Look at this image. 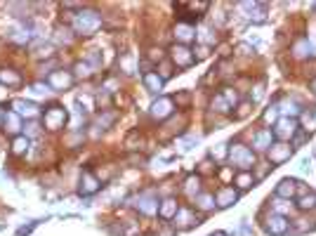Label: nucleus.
<instances>
[{"label": "nucleus", "instance_id": "nucleus-15", "mask_svg": "<svg viewBox=\"0 0 316 236\" xmlns=\"http://www.w3.org/2000/svg\"><path fill=\"white\" fill-rule=\"evenodd\" d=\"M177 210H179V205H177L175 199H165L163 203H160V208H158V215L163 220H175Z\"/></svg>", "mask_w": 316, "mask_h": 236}, {"label": "nucleus", "instance_id": "nucleus-38", "mask_svg": "<svg viewBox=\"0 0 316 236\" xmlns=\"http://www.w3.org/2000/svg\"><path fill=\"white\" fill-rule=\"evenodd\" d=\"M196 142H198V140H196V137H187V140H182V142H179V144H182V149H184V151H187V149H191V144H196Z\"/></svg>", "mask_w": 316, "mask_h": 236}, {"label": "nucleus", "instance_id": "nucleus-4", "mask_svg": "<svg viewBox=\"0 0 316 236\" xmlns=\"http://www.w3.org/2000/svg\"><path fill=\"white\" fill-rule=\"evenodd\" d=\"M132 205H135L140 213H144V215H154V213L158 210V201H156V196H154L151 191L140 194L137 199H132Z\"/></svg>", "mask_w": 316, "mask_h": 236}, {"label": "nucleus", "instance_id": "nucleus-13", "mask_svg": "<svg viewBox=\"0 0 316 236\" xmlns=\"http://www.w3.org/2000/svg\"><path fill=\"white\" fill-rule=\"evenodd\" d=\"M12 109H15L17 116H29V118H33L35 113H38V107H35L33 102H26V99H15Z\"/></svg>", "mask_w": 316, "mask_h": 236}, {"label": "nucleus", "instance_id": "nucleus-37", "mask_svg": "<svg viewBox=\"0 0 316 236\" xmlns=\"http://www.w3.org/2000/svg\"><path fill=\"white\" fill-rule=\"evenodd\" d=\"M175 99H177V104H189V102H191V94H189V92H179Z\"/></svg>", "mask_w": 316, "mask_h": 236}, {"label": "nucleus", "instance_id": "nucleus-48", "mask_svg": "<svg viewBox=\"0 0 316 236\" xmlns=\"http://www.w3.org/2000/svg\"><path fill=\"white\" fill-rule=\"evenodd\" d=\"M212 236H227L224 232H217V234H212Z\"/></svg>", "mask_w": 316, "mask_h": 236}, {"label": "nucleus", "instance_id": "nucleus-49", "mask_svg": "<svg viewBox=\"0 0 316 236\" xmlns=\"http://www.w3.org/2000/svg\"><path fill=\"white\" fill-rule=\"evenodd\" d=\"M2 118H5V113H2V111H0V121H2Z\"/></svg>", "mask_w": 316, "mask_h": 236}, {"label": "nucleus", "instance_id": "nucleus-36", "mask_svg": "<svg viewBox=\"0 0 316 236\" xmlns=\"http://www.w3.org/2000/svg\"><path fill=\"white\" fill-rule=\"evenodd\" d=\"M250 109H253V104H250V102H243V104L238 107V111H236V116H238V118H246L248 113H250Z\"/></svg>", "mask_w": 316, "mask_h": 236}, {"label": "nucleus", "instance_id": "nucleus-25", "mask_svg": "<svg viewBox=\"0 0 316 236\" xmlns=\"http://www.w3.org/2000/svg\"><path fill=\"white\" fill-rule=\"evenodd\" d=\"M26 149H29V140H26V137H15V142H12V154L24 156Z\"/></svg>", "mask_w": 316, "mask_h": 236}, {"label": "nucleus", "instance_id": "nucleus-42", "mask_svg": "<svg viewBox=\"0 0 316 236\" xmlns=\"http://www.w3.org/2000/svg\"><path fill=\"white\" fill-rule=\"evenodd\" d=\"M149 52H151V55H149V57H151L154 62H156V59H158V62L163 59V50H156V47H154V50H149Z\"/></svg>", "mask_w": 316, "mask_h": 236}, {"label": "nucleus", "instance_id": "nucleus-22", "mask_svg": "<svg viewBox=\"0 0 316 236\" xmlns=\"http://www.w3.org/2000/svg\"><path fill=\"white\" fill-rule=\"evenodd\" d=\"M10 38H12L15 43H29L31 33H29L26 26H15V29H10Z\"/></svg>", "mask_w": 316, "mask_h": 236}, {"label": "nucleus", "instance_id": "nucleus-14", "mask_svg": "<svg viewBox=\"0 0 316 236\" xmlns=\"http://www.w3.org/2000/svg\"><path fill=\"white\" fill-rule=\"evenodd\" d=\"M298 189H300V182H295V180H283L281 184L276 187V196H281V199H293Z\"/></svg>", "mask_w": 316, "mask_h": 236}, {"label": "nucleus", "instance_id": "nucleus-24", "mask_svg": "<svg viewBox=\"0 0 316 236\" xmlns=\"http://www.w3.org/2000/svg\"><path fill=\"white\" fill-rule=\"evenodd\" d=\"M210 107H212V111H217V113H229V102L222 97V94H217V97H212V102H210Z\"/></svg>", "mask_w": 316, "mask_h": 236}, {"label": "nucleus", "instance_id": "nucleus-44", "mask_svg": "<svg viewBox=\"0 0 316 236\" xmlns=\"http://www.w3.org/2000/svg\"><path fill=\"white\" fill-rule=\"evenodd\" d=\"M29 135H38V123H29Z\"/></svg>", "mask_w": 316, "mask_h": 236}, {"label": "nucleus", "instance_id": "nucleus-16", "mask_svg": "<svg viewBox=\"0 0 316 236\" xmlns=\"http://www.w3.org/2000/svg\"><path fill=\"white\" fill-rule=\"evenodd\" d=\"M99 189V180L92 175V173H83V180H80V194H95Z\"/></svg>", "mask_w": 316, "mask_h": 236}, {"label": "nucleus", "instance_id": "nucleus-33", "mask_svg": "<svg viewBox=\"0 0 316 236\" xmlns=\"http://www.w3.org/2000/svg\"><path fill=\"white\" fill-rule=\"evenodd\" d=\"M309 55V40H300L295 45V57H307Z\"/></svg>", "mask_w": 316, "mask_h": 236}, {"label": "nucleus", "instance_id": "nucleus-18", "mask_svg": "<svg viewBox=\"0 0 316 236\" xmlns=\"http://www.w3.org/2000/svg\"><path fill=\"white\" fill-rule=\"evenodd\" d=\"M144 88H146L149 92H160V88H163V78L154 71L144 73Z\"/></svg>", "mask_w": 316, "mask_h": 236}, {"label": "nucleus", "instance_id": "nucleus-9", "mask_svg": "<svg viewBox=\"0 0 316 236\" xmlns=\"http://www.w3.org/2000/svg\"><path fill=\"white\" fill-rule=\"evenodd\" d=\"M267 232L271 236H281L288 232V220L283 218L281 213H274L271 218L267 220Z\"/></svg>", "mask_w": 316, "mask_h": 236}, {"label": "nucleus", "instance_id": "nucleus-21", "mask_svg": "<svg viewBox=\"0 0 316 236\" xmlns=\"http://www.w3.org/2000/svg\"><path fill=\"white\" fill-rule=\"evenodd\" d=\"M2 123H5V132H19V127H21V121H19V116L15 111H10V113H5V118H2Z\"/></svg>", "mask_w": 316, "mask_h": 236}, {"label": "nucleus", "instance_id": "nucleus-30", "mask_svg": "<svg viewBox=\"0 0 316 236\" xmlns=\"http://www.w3.org/2000/svg\"><path fill=\"white\" fill-rule=\"evenodd\" d=\"M198 189H201V180L198 177H189V180L184 182V191L193 196V194H198Z\"/></svg>", "mask_w": 316, "mask_h": 236}, {"label": "nucleus", "instance_id": "nucleus-7", "mask_svg": "<svg viewBox=\"0 0 316 236\" xmlns=\"http://www.w3.org/2000/svg\"><path fill=\"white\" fill-rule=\"evenodd\" d=\"M71 83H73V76L69 71H52L47 76V85L52 90H66L71 88Z\"/></svg>", "mask_w": 316, "mask_h": 236}, {"label": "nucleus", "instance_id": "nucleus-19", "mask_svg": "<svg viewBox=\"0 0 316 236\" xmlns=\"http://www.w3.org/2000/svg\"><path fill=\"white\" fill-rule=\"evenodd\" d=\"M253 146L260 149V151L269 149V146H271V130H260V132L253 137Z\"/></svg>", "mask_w": 316, "mask_h": 236}, {"label": "nucleus", "instance_id": "nucleus-1", "mask_svg": "<svg viewBox=\"0 0 316 236\" xmlns=\"http://www.w3.org/2000/svg\"><path fill=\"white\" fill-rule=\"evenodd\" d=\"M102 26V17H99V12H78L76 19H73V29L80 33V36H92L97 29Z\"/></svg>", "mask_w": 316, "mask_h": 236}, {"label": "nucleus", "instance_id": "nucleus-35", "mask_svg": "<svg viewBox=\"0 0 316 236\" xmlns=\"http://www.w3.org/2000/svg\"><path fill=\"white\" fill-rule=\"evenodd\" d=\"M78 104H85V107H88V111L95 109V99H92L90 94H80V97H78Z\"/></svg>", "mask_w": 316, "mask_h": 236}, {"label": "nucleus", "instance_id": "nucleus-11", "mask_svg": "<svg viewBox=\"0 0 316 236\" xmlns=\"http://www.w3.org/2000/svg\"><path fill=\"white\" fill-rule=\"evenodd\" d=\"M236 199H238V194H236L234 187H220V189H217V196H215V203H217L220 208H229Z\"/></svg>", "mask_w": 316, "mask_h": 236}, {"label": "nucleus", "instance_id": "nucleus-34", "mask_svg": "<svg viewBox=\"0 0 316 236\" xmlns=\"http://www.w3.org/2000/svg\"><path fill=\"white\" fill-rule=\"evenodd\" d=\"M57 40H59V43H62V40H64V43H69V40H71V33H69V29H66V26H59V29H57Z\"/></svg>", "mask_w": 316, "mask_h": 236}, {"label": "nucleus", "instance_id": "nucleus-46", "mask_svg": "<svg viewBox=\"0 0 316 236\" xmlns=\"http://www.w3.org/2000/svg\"><path fill=\"white\" fill-rule=\"evenodd\" d=\"M304 137H307L304 132H300V135H295V144H302V142H304Z\"/></svg>", "mask_w": 316, "mask_h": 236}, {"label": "nucleus", "instance_id": "nucleus-32", "mask_svg": "<svg viewBox=\"0 0 316 236\" xmlns=\"http://www.w3.org/2000/svg\"><path fill=\"white\" fill-rule=\"evenodd\" d=\"M121 69L125 73H135V57L132 55H123L121 57Z\"/></svg>", "mask_w": 316, "mask_h": 236}, {"label": "nucleus", "instance_id": "nucleus-41", "mask_svg": "<svg viewBox=\"0 0 316 236\" xmlns=\"http://www.w3.org/2000/svg\"><path fill=\"white\" fill-rule=\"evenodd\" d=\"M238 52H241V55H253V47L246 45V43H241V45H238Z\"/></svg>", "mask_w": 316, "mask_h": 236}, {"label": "nucleus", "instance_id": "nucleus-5", "mask_svg": "<svg viewBox=\"0 0 316 236\" xmlns=\"http://www.w3.org/2000/svg\"><path fill=\"white\" fill-rule=\"evenodd\" d=\"M170 57H173V62H175V66H182V69H187V66H191L193 64V52L187 47V45H175L173 50H170Z\"/></svg>", "mask_w": 316, "mask_h": 236}, {"label": "nucleus", "instance_id": "nucleus-40", "mask_svg": "<svg viewBox=\"0 0 316 236\" xmlns=\"http://www.w3.org/2000/svg\"><path fill=\"white\" fill-rule=\"evenodd\" d=\"M238 234H241V236H253L250 227H248V222H241V227H238Z\"/></svg>", "mask_w": 316, "mask_h": 236}, {"label": "nucleus", "instance_id": "nucleus-28", "mask_svg": "<svg viewBox=\"0 0 316 236\" xmlns=\"http://www.w3.org/2000/svg\"><path fill=\"white\" fill-rule=\"evenodd\" d=\"M236 184H238V189H250V187L255 184V177H253L250 173H241V175L236 177Z\"/></svg>", "mask_w": 316, "mask_h": 236}, {"label": "nucleus", "instance_id": "nucleus-3", "mask_svg": "<svg viewBox=\"0 0 316 236\" xmlns=\"http://www.w3.org/2000/svg\"><path fill=\"white\" fill-rule=\"evenodd\" d=\"M43 123L47 130H62L64 123H66V109L64 107H50V109L45 111V116H43Z\"/></svg>", "mask_w": 316, "mask_h": 236}, {"label": "nucleus", "instance_id": "nucleus-31", "mask_svg": "<svg viewBox=\"0 0 316 236\" xmlns=\"http://www.w3.org/2000/svg\"><path fill=\"white\" fill-rule=\"evenodd\" d=\"M281 111L285 113V118H290V116H298L300 109H298V104L293 102V99H288V102H283L281 104Z\"/></svg>", "mask_w": 316, "mask_h": 236}, {"label": "nucleus", "instance_id": "nucleus-39", "mask_svg": "<svg viewBox=\"0 0 316 236\" xmlns=\"http://www.w3.org/2000/svg\"><path fill=\"white\" fill-rule=\"evenodd\" d=\"M276 109H279V107H269V111H267V113H264V121H267V123H269V121H274V118H276Z\"/></svg>", "mask_w": 316, "mask_h": 236}, {"label": "nucleus", "instance_id": "nucleus-17", "mask_svg": "<svg viewBox=\"0 0 316 236\" xmlns=\"http://www.w3.org/2000/svg\"><path fill=\"white\" fill-rule=\"evenodd\" d=\"M0 83L10 85V88H17V85H21V76L15 69H0Z\"/></svg>", "mask_w": 316, "mask_h": 236}, {"label": "nucleus", "instance_id": "nucleus-12", "mask_svg": "<svg viewBox=\"0 0 316 236\" xmlns=\"http://www.w3.org/2000/svg\"><path fill=\"white\" fill-rule=\"evenodd\" d=\"M193 222H198V218L193 215V210H189V208H179L175 215V227L177 229H189Z\"/></svg>", "mask_w": 316, "mask_h": 236}, {"label": "nucleus", "instance_id": "nucleus-26", "mask_svg": "<svg viewBox=\"0 0 316 236\" xmlns=\"http://www.w3.org/2000/svg\"><path fill=\"white\" fill-rule=\"evenodd\" d=\"M116 121V113L113 111H106V113H102V116H97V121H95V127H102L104 130L106 126H111Z\"/></svg>", "mask_w": 316, "mask_h": 236}, {"label": "nucleus", "instance_id": "nucleus-23", "mask_svg": "<svg viewBox=\"0 0 316 236\" xmlns=\"http://www.w3.org/2000/svg\"><path fill=\"white\" fill-rule=\"evenodd\" d=\"M300 210H312V208H316V194H312V191H307V194H302L298 201Z\"/></svg>", "mask_w": 316, "mask_h": 236}, {"label": "nucleus", "instance_id": "nucleus-2", "mask_svg": "<svg viewBox=\"0 0 316 236\" xmlns=\"http://www.w3.org/2000/svg\"><path fill=\"white\" fill-rule=\"evenodd\" d=\"M229 158H231V163L238 165V168H243V170H248L250 165L255 168V154H253V149H248V146H243V144L231 146Z\"/></svg>", "mask_w": 316, "mask_h": 236}, {"label": "nucleus", "instance_id": "nucleus-10", "mask_svg": "<svg viewBox=\"0 0 316 236\" xmlns=\"http://www.w3.org/2000/svg\"><path fill=\"white\" fill-rule=\"evenodd\" d=\"M170 113H173V99H168V97H160V99H156V102L151 104V116L158 118V121L168 118Z\"/></svg>", "mask_w": 316, "mask_h": 236}, {"label": "nucleus", "instance_id": "nucleus-45", "mask_svg": "<svg viewBox=\"0 0 316 236\" xmlns=\"http://www.w3.org/2000/svg\"><path fill=\"white\" fill-rule=\"evenodd\" d=\"M203 57H208V47H201V50H198V57H196V59H203Z\"/></svg>", "mask_w": 316, "mask_h": 236}, {"label": "nucleus", "instance_id": "nucleus-27", "mask_svg": "<svg viewBox=\"0 0 316 236\" xmlns=\"http://www.w3.org/2000/svg\"><path fill=\"white\" fill-rule=\"evenodd\" d=\"M196 205H198L201 210H210L212 205H215V196H210V194H201V196H196Z\"/></svg>", "mask_w": 316, "mask_h": 236}, {"label": "nucleus", "instance_id": "nucleus-47", "mask_svg": "<svg viewBox=\"0 0 316 236\" xmlns=\"http://www.w3.org/2000/svg\"><path fill=\"white\" fill-rule=\"evenodd\" d=\"M312 90L316 92V78H314V80H312Z\"/></svg>", "mask_w": 316, "mask_h": 236}, {"label": "nucleus", "instance_id": "nucleus-8", "mask_svg": "<svg viewBox=\"0 0 316 236\" xmlns=\"http://www.w3.org/2000/svg\"><path fill=\"white\" fill-rule=\"evenodd\" d=\"M295 132H298V121H295V118H285V116H283L281 121L276 123V127H274V135L281 137V140L293 137Z\"/></svg>", "mask_w": 316, "mask_h": 236}, {"label": "nucleus", "instance_id": "nucleus-29", "mask_svg": "<svg viewBox=\"0 0 316 236\" xmlns=\"http://www.w3.org/2000/svg\"><path fill=\"white\" fill-rule=\"evenodd\" d=\"M73 69H76V78H90L92 76V66L85 64V62H78Z\"/></svg>", "mask_w": 316, "mask_h": 236}, {"label": "nucleus", "instance_id": "nucleus-6", "mask_svg": "<svg viewBox=\"0 0 316 236\" xmlns=\"http://www.w3.org/2000/svg\"><path fill=\"white\" fill-rule=\"evenodd\" d=\"M290 154H293V149L285 144V142H279V144L269 146V161H271V165L285 163V161L290 158Z\"/></svg>", "mask_w": 316, "mask_h": 236}, {"label": "nucleus", "instance_id": "nucleus-20", "mask_svg": "<svg viewBox=\"0 0 316 236\" xmlns=\"http://www.w3.org/2000/svg\"><path fill=\"white\" fill-rule=\"evenodd\" d=\"M175 36H177V40H182V43H189V40L196 38V31H193V26H189V24H177Z\"/></svg>", "mask_w": 316, "mask_h": 236}, {"label": "nucleus", "instance_id": "nucleus-43", "mask_svg": "<svg viewBox=\"0 0 316 236\" xmlns=\"http://www.w3.org/2000/svg\"><path fill=\"white\" fill-rule=\"evenodd\" d=\"M210 170H212L210 161H203V163H201V173H210Z\"/></svg>", "mask_w": 316, "mask_h": 236}]
</instances>
